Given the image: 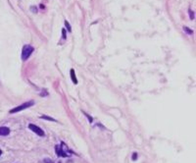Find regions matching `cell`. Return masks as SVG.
Segmentation results:
<instances>
[{
    "label": "cell",
    "instance_id": "5bb4252c",
    "mask_svg": "<svg viewBox=\"0 0 196 163\" xmlns=\"http://www.w3.org/2000/svg\"><path fill=\"white\" fill-rule=\"evenodd\" d=\"M82 113H83V114L85 115V116L87 117V118H88L89 122H90V123H91V122H92V117H90V116H89V115H87V114H86V113H85V112H82Z\"/></svg>",
    "mask_w": 196,
    "mask_h": 163
},
{
    "label": "cell",
    "instance_id": "277c9868",
    "mask_svg": "<svg viewBox=\"0 0 196 163\" xmlns=\"http://www.w3.org/2000/svg\"><path fill=\"white\" fill-rule=\"evenodd\" d=\"M29 129H30L31 131H33V133L37 134V136H39V137H44V135H45L43 130L40 129L38 126H35V124H30V125H29Z\"/></svg>",
    "mask_w": 196,
    "mask_h": 163
},
{
    "label": "cell",
    "instance_id": "5b68a950",
    "mask_svg": "<svg viewBox=\"0 0 196 163\" xmlns=\"http://www.w3.org/2000/svg\"><path fill=\"white\" fill-rule=\"evenodd\" d=\"M10 134V129L7 127H0V136H8Z\"/></svg>",
    "mask_w": 196,
    "mask_h": 163
},
{
    "label": "cell",
    "instance_id": "3957f363",
    "mask_svg": "<svg viewBox=\"0 0 196 163\" xmlns=\"http://www.w3.org/2000/svg\"><path fill=\"white\" fill-rule=\"evenodd\" d=\"M33 104H35V101H33V100L28 101V102H25L23 104H21V105L17 106V107L13 108V109H11L10 111H9V113H11V114H12V113L20 112V111H22V110H25V109H27V108H29V107H31V106H33Z\"/></svg>",
    "mask_w": 196,
    "mask_h": 163
},
{
    "label": "cell",
    "instance_id": "8fae6325",
    "mask_svg": "<svg viewBox=\"0 0 196 163\" xmlns=\"http://www.w3.org/2000/svg\"><path fill=\"white\" fill-rule=\"evenodd\" d=\"M43 163H54V162L51 159H49V158H45V159H43Z\"/></svg>",
    "mask_w": 196,
    "mask_h": 163
},
{
    "label": "cell",
    "instance_id": "2e32d148",
    "mask_svg": "<svg viewBox=\"0 0 196 163\" xmlns=\"http://www.w3.org/2000/svg\"><path fill=\"white\" fill-rule=\"evenodd\" d=\"M1 154H2V150L0 149V155H1Z\"/></svg>",
    "mask_w": 196,
    "mask_h": 163
},
{
    "label": "cell",
    "instance_id": "52a82bcc",
    "mask_svg": "<svg viewBox=\"0 0 196 163\" xmlns=\"http://www.w3.org/2000/svg\"><path fill=\"white\" fill-rule=\"evenodd\" d=\"M40 119L48 120V121H51V122H57V121H56L55 119L51 118V117H49V116H46V115H41V116H40Z\"/></svg>",
    "mask_w": 196,
    "mask_h": 163
},
{
    "label": "cell",
    "instance_id": "9c48e42d",
    "mask_svg": "<svg viewBox=\"0 0 196 163\" xmlns=\"http://www.w3.org/2000/svg\"><path fill=\"white\" fill-rule=\"evenodd\" d=\"M65 26H66V28H67V30H68L69 33H71L72 29H71V26H70V24H69L68 21H65Z\"/></svg>",
    "mask_w": 196,
    "mask_h": 163
},
{
    "label": "cell",
    "instance_id": "ba28073f",
    "mask_svg": "<svg viewBox=\"0 0 196 163\" xmlns=\"http://www.w3.org/2000/svg\"><path fill=\"white\" fill-rule=\"evenodd\" d=\"M183 31H185V33H187V35H192V33H193V31H192V30H190V29H189V28H187V27H186V26H184V27H183Z\"/></svg>",
    "mask_w": 196,
    "mask_h": 163
},
{
    "label": "cell",
    "instance_id": "4fadbf2b",
    "mask_svg": "<svg viewBox=\"0 0 196 163\" xmlns=\"http://www.w3.org/2000/svg\"><path fill=\"white\" fill-rule=\"evenodd\" d=\"M62 33H63V39H66V30H65V29H63Z\"/></svg>",
    "mask_w": 196,
    "mask_h": 163
},
{
    "label": "cell",
    "instance_id": "9a60e30c",
    "mask_svg": "<svg viewBox=\"0 0 196 163\" xmlns=\"http://www.w3.org/2000/svg\"><path fill=\"white\" fill-rule=\"evenodd\" d=\"M136 158H137V153L134 152V154H132V160H136Z\"/></svg>",
    "mask_w": 196,
    "mask_h": 163
},
{
    "label": "cell",
    "instance_id": "7a4b0ae2",
    "mask_svg": "<svg viewBox=\"0 0 196 163\" xmlns=\"http://www.w3.org/2000/svg\"><path fill=\"white\" fill-rule=\"evenodd\" d=\"M33 50H35V48H33L31 45L30 44H26V45H24V47H23V50H22V60L23 61H26V60H28L29 58H30V56L33 54Z\"/></svg>",
    "mask_w": 196,
    "mask_h": 163
},
{
    "label": "cell",
    "instance_id": "30bf717a",
    "mask_svg": "<svg viewBox=\"0 0 196 163\" xmlns=\"http://www.w3.org/2000/svg\"><path fill=\"white\" fill-rule=\"evenodd\" d=\"M188 13H189V16H190V19L191 20H194V12H193L191 9H189L188 10Z\"/></svg>",
    "mask_w": 196,
    "mask_h": 163
},
{
    "label": "cell",
    "instance_id": "7c38bea8",
    "mask_svg": "<svg viewBox=\"0 0 196 163\" xmlns=\"http://www.w3.org/2000/svg\"><path fill=\"white\" fill-rule=\"evenodd\" d=\"M31 10L33 11V13H37V8L35 7V6H31Z\"/></svg>",
    "mask_w": 196,
    "mask_h": 163
},
{
    "label": "cell",
    "instance_id": "8992f818",
    "mask_svg": "<svg viewBox=\"0 0 196 163\" xmlns=\"http://www.w3.org/2000/svg\"><path fill=\"white\" fill-rule=\"evenodd\" d=\"M75 70L74 69H71V78H72V81H73V83L74 84H78V80H76V75H75Z\"/></svg>",
    "mask_w": 196,
    "mask_h": 163
},
{
    "label": "cell",
    "instance_id": "6da1fadb",
    "mask_svg": "<svg viewBox=\"0 0 196 163\" xmlns=\"http://www.w3.org/2000/svg\"><path fill=\"white\" fill-rule=\"evenodd\" d=\"M55 150H56V154H57V156H59V157H69V156H71L74 153L72 150H70L68 146L63 142H61L60 146H56Z\"/></svg>",
    "mask_w": 196,
    "mask_h": 163
}]
</instances>
